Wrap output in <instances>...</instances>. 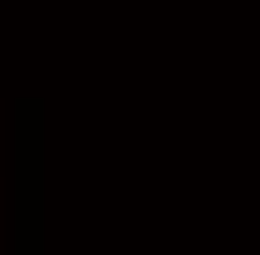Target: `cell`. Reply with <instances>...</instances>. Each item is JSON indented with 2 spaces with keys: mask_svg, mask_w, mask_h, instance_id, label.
Wrapping results in <instances>:
<instances>
[]
</instances>
